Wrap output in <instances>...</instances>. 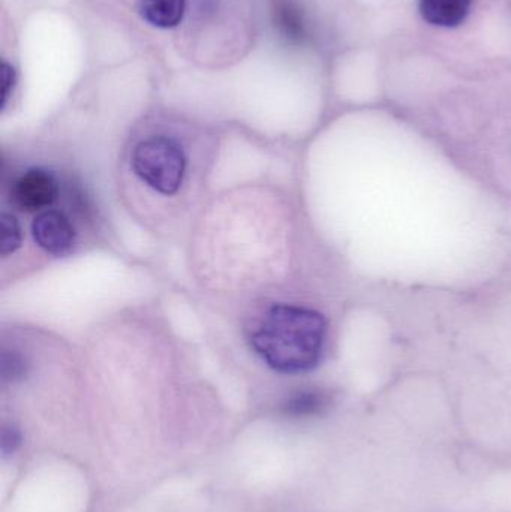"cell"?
<instances>
[{"label":"cell","instance_id":"6da1fadb","mask_svg":"<svg viewBox=\"0 0 511 512\" xmlns=\"http://www.w3.org/2000/svg\"><path fill=\"white\" fill-rule=\"evenodd\" d=\"M327 336V319L318 310L275 303L255 321L249 343L270 369L282 375H300L321 363Z\"/></svg>","mask_w":511,"mask_h":512},{"label":"cell","instance_id":"7a4b0ae2","mask_svg":"<svg viewBox=\"0 0 511 512\" xmlns=\"http://www.w3.org/2000/svg\"><path fill=\"white\" fill-rule=\"evenodd\" d=\"M131 168L135 177L155 194L173 197L185 182L188 158L176 140L155 135L135 144Z\"/></svg>","mask_w":511,"mask_h":512},{"label":"cell","instance_id":"3957f363","mask_svg":"<svg viewBox=\"0 0 511 512\" xmlns=\"http://www.w3.org/2000/svg\"><path fill=\"white\" fill-rule=\"evenodd\" d=\"M60 197V182L53 171L35 167L15 177L9 188L12 206L21 212L41 213Z\"/></svg>","mask_w":511,"mask_h":512},{"label":"cell","instance_id":"277c9868","mask_svg":"<svg viewBox=\"0 0 511 512\" xmlns=\"http://www.w3.org/2000/svg\"><path fill=\"white\" fill-rule=\"evenodd\" d=\"M33 242L44 254L66 256L77 245L78 233L74 222L65 212L48 209L38 213L30 225Z\"/></svg>","mask_w":511,"mask_h":512},{"label":"cell","instance_id":"5b68a950","mask_svg":"<svg viewBox=\"0 0 511 512\" xmlns=\"http://www.w3.org/2000/svg\"><path fill=\"white\" fill-rule=\"evenodd\" d=\"M473 0H420L422 17L438 27H456L470 14Z\"/></svg>","mask_w":511,"mask_h":512},{"label":"cell","instance_id":"8992f818","mask_svg":"<svg viewBox=\"0 0 511 512\" xmlns=\"http://www.w3.org/2000/svg\"><path fill=\"white\" fill-rule=\"evenodd\" d=\"M138 12L150 26L173 29L185 17L186 0H140Z\"/></svg>","mask_w":511,"mask_h":512},{"label":"cell","instance_id":"52a82bcc","mask_svg":"<svg viewBox=\"0 0 511 512\" xmlns=\"http://www.w3.org/2000/svg\"><path fill=\"white\" fill-rule=\"evenodd\" d=\"M332 405V396L320 388L302 390L288 397L282 409L290 417L303 418L315 417L323 414Z\"/></svg>","mask_w":511,"mask_h":512},{"label":"cell","instance_id":"ba28073f","mask_svg":"<svg viewBox=\"0 0 511 512\" xmlns=\"http://www.w3.org/2000/svg\"><path fill=\"white\" fill-rule=\"evenodd\" d=\"M275 24L282 36L291 42H302L306 38V23L299 6L291 0L276 2Z\"/></svg>","mask_w":511,"mask_h":512},{"label":"cell","instance_id":"9c48e42d","mask_svg":"<svg viewBox=\"0 0 511 512\" xmlns=\"http://www.w3.org/2000/svg\"><path fill=\"white\" fill-rule=\"evenodd\" d=\"M23 243V231L20 222L11 213L3 212L0 216V255L3 258L17 254Z\"/></svg>","mask_w":511,"mask_h":512},{"label":"cell","instance_id":"30bf717a","mask_svg":"<svg viewBox=\"0 0 511 512\" xmlns=\"http://www.w3.org/2000/svg\"><path fill=\"white\" fill-rule=\"evenodd\" d=\"M29 364L26 358L21 355L20 351H6L2 352V376L5 381L17 382L26 376Z\"/></svg>","mask_w":511,"mask_h":512},{"label":"cell","instance_id":"8fae6325","mask_svg":"<svg viewBox=\"0 0 511 512\" xmlns=\"http://www.w3.org/2000/svg\"><path fill=\"white\" fill-rule=\"evenodd\" d=\"M18 442H20V438H18V433L15 432L14 429L5 430V432H3V451L8 450V447H11L12 451H14L15 445H17Z\"/></svg>","mask_w":511,"mask_h":512}]
</instances>
